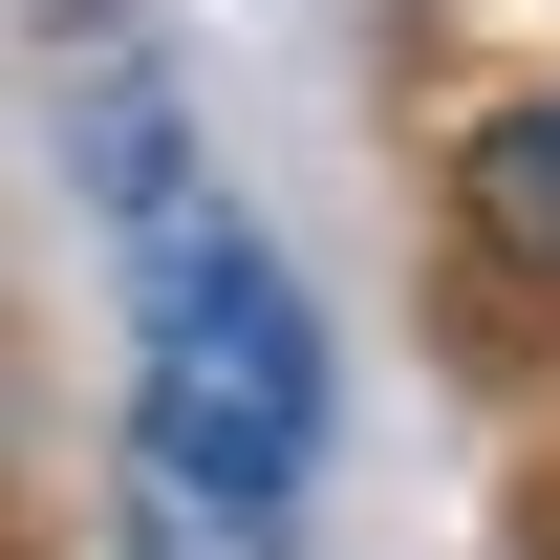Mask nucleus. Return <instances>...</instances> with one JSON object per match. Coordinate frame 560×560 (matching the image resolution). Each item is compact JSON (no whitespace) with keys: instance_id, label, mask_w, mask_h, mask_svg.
<instances>
[{"instance_id":"nucleus-2","label":"nucleus","mask_w":560,"mask_h":560,"mask_svg":"<svg viewBox=\"0 0 560 560\" xmlns=\"http://www.w3.org/2000/svg\"><path fill=\"white\" fill-rule=\"evenodd\" d=\"M453 195H475L495 259H539V280H560V86H539V108H495V130L453 151Z\"/></svg>"},{"instance_id":"nucleus-3","label":"nucleus","mask_w":560,"mask_h":560,"mask_svg":"<svg viewBox=\"0 0 560 560\" xmlns=\"http://www.w3.org/2000/svg\"><path fill=\"white\" fill-rule=\"evenodd\" d=\"M130 560H280V517H237V495H173V475H130Z\"/></svg>"},{"instance_id":"nucleus-1","label":"nucleus","mask_w":560,"mask_h":560,"mask_svg":"<svg viewBox=\"0 0 560 560\" xmlns=\"http://www.w3.org/2000/svg\"><path fill=\"white\" fill-rule=\"evenodd\" d=\"M130 410H151L130 475L237 495V517H280L302 453H324V324H302V280H280L215 195H173L130 237Z\"/></svg>"}]
</instances>
